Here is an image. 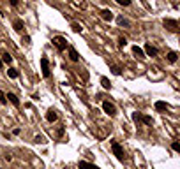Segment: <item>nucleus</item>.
<instances>
[{
	"mask_svg": "<svg viewBox=\"0 0 180 169\" xmlns=\"http://www.w3.org/2000/svg\"><path fill=\"white\" fill-rule=\"evenodd\" d=\"M111 150H113L115 157H117L120 162H124V160H125V152H124V148H122V145H120V143L111 141Z\"/></svg>",
	"mask_w": 180,
	"mask_h": 169,
	"instance_id": "1",
	"label": "nucleus"
},
{
	"mask_svg": "<svg viewBox=\"0 0 180 169\" xmlns=\"http://www.w3.org/2000/svg\"><path fill=\"white\" fill-rule=\"evenodd\" d=\"M53 44H55V48H57L58 51H65V49H67V39L62 37V35L53 37Z\"/></svg>",
	"mask_w": 180,
	"mask_h": 169,
	"instance_id": "2",
	"label": "nucleus"
},
{
	"mask_svg": "<svg viewBox=\"0 0 180 169\" xmlns=\"http://www.w3.org/2000/svg\"><path fill=\"white\" fill-rule=\"evenodd\" d=\"M163 25H164V28H168L170 32H179V21H177V19L166 18V19L163 21Z\"/></svg>",
	"mask_w": 180,
	"mask_h": 169,
	"instance_id": "3",
	"label": "nucleus"
},
{
	"mask_svg": "<svg viewBox=\"0 0 180 169\" xmlns=\"http://www.w3.org/2000/svg\"><path fill=\"white\" fill-rule=\"evenodd\" d=\"M41 71H42V78H49L51 76V71H49V60L46 56L41 58Z\"/></svg>",
	"mask_w": 180,
	"mask_h": 169,
	"instance_id": "4",
	"label": "nucleus"
},
{
	"mask_svg": "<svg viewBox=\"0 0 180 169\" xmlns=\"http://www.w3.org/2000/svg\"><path fill=\"white\" fill-rule=\"evenodd\" d=\"M103 111H104L106 115H110V116H115V115H117V108H115L111 102H108V101L103 102Z\"/></svg>",
	"mask_w": 180,
	"mask_h": 169,
	"instance_id": "5",
	"label": "nucleus"
},
{
	"mask_svg": "<svg viewBox=\"0 0 180 169\" xmlns=\"http://www.w3.org/2000/svg\"><path fill=\"white\" fill-rule=\"evenodd\" d=\"M157 48H154L152 44H145V55L147 56H157Z\"/></svg>",
	"mask_w": 180,
	"mask_h": 169,
	"instance_id": "6",
	"label": "nucleus"
},
{
	"mask_svg": "<svg viewBox=\"0 0 180 169\" xmlns=\"http://www.w3.org/2000/svg\"><path fill=\"white\" fill-rule=\"evenodd\" d=\"M57 118H58L57 111H55L53 108H49V109H48V113H46V120H48L49 123H53V122H57Z\"/></svg>",
	"mask_w": 180,
	"mask_h": 169,
	"instance_id": "7",
	"label": "nucleus"
},
{
	"mask_svg": "<svg viewBox=\"0 0 180 169\" xmlns=\"http://www.w3.org/2000/svg\"><path fill=\"white\" fill-rule=\"evenodd\" d=\"M101 18H103L104 21H111L115 16H113V11H110V9H103V11H101Z\"/></svg>",
	"mask_w": 180,
	"mask_h": 169,
	"instance_id": "8",
	"label": "nucleus"
},
{
	"mask_svg": "<svg viewBox=\"0 0 180 169\" xmlns=\"http://www.w3.org/2000/svg\"><path fill=\"white\" fill-rule=\"evenodd\" d=\"M5 97H7V101H9L14 108H19V99H18L14 93H11V92H9V93H5Z\"/></svg>",
	"mask_w": 180,
	"mask_h": 169,
	"instance_id": "9",
	"label": "nucleus"
},
{
	"mask_svg": "<svg viewBox=\"0 0 180 169\" xmlns=\"http://www.w3.org/2000/svg\"><path fill=\"white\" fill-rule=\"evenodd\" d=\"M67 51H69V58H71L72 62H78V60H80V53H78L72 46H69V48H67Z\"/></svg>",
	"mask_w": 180,
	"mask_h": 169,
	"instance_id": "10",
	"label": "nucleus"
},
{
	"mask_svg": "<svg viewBox=\"0 0 180 169\" xmlns=\"http://www.w3.org/2000/svg\"><path fill=\"white\" fill-rule=\"evenodd\" d=\"M78 168L80 169H99L95 164H90V162H87V160H80V162H78Z\"/></svg>",
	"mask_w": 180,
	"mask_h": 169,
	"instance_id": "11",
	"label": "nucleus"
},
{
	"mask_svg": "<svg viewBox=\"0 0 180 169\" xmlns=\"http://www.w3.org/2000/svg\"><path fill=\"white\" fill-rule=\"evenodd\" d=\"M14 30L16 32H23V28H25V23H23V19H14Z\"/></svg>",
	"mask_w": 180,
	"mask_h": 169,
	"instance_id": "12",
	"label": "nucleus"
},
{
	"mask_svg": "<svg viewBox=\"0 0 180 169\" xmlns=\"http://www.w3.org/2000/svg\"><path fill=\"white\" fill-rule=\"evenodd\" d=\"M133 53H134L136 58H145V51L141 48H138V46H133Z\"/></svg>",
	"mask_w": 180,
	"mask_h": 169,
	"instance_id": "13",
	"label": "nucleus"
},
{
	"mask_svg": "<svg viewBox=\"0 0 180 169\" xmlns=\"http://www.w3.org/2000/svg\"><path fill=\"white\" fill-rule=\"evenodd\" d=\"M7 76H9L11 79H16V78L19 76V71L14 69V67H9V69H7Z\"/></svg>",
	"mask_w": 180,
	"mask_h": 169,
	"instance_id": "14",
	"label": "nucleus"
},
{
	"mask_svg": "<svg viewBox=\"0 0 180 169\" xmlns=\"http://www.w3.org/2000/svg\"><path fill=\"white\" fill-rule=\"evenodd\" d=\"M166 56H168V62H170V63H175V62L179 60V55H177L175 51H170V53H168Z\"/></svg>",
	"mask_w": 180,
	"mask_h": 169,
	"instance_id": "15",
	"label": "nucleus"
},
{
	"mask_svg": "<svg viewBox=\"0 0 180 169\" xmlns=\"http://www.w3.org/2000/svg\"><path fill=\"white\" fill-rule=\"evenodd\" d=\"M101 85H103V88H106V90H111V81L108 79V78H101Z\"/></svg>",
	"mask_w": 180,
	"mask_h": 169,
	"instance_id": "16",
	"label": "nucleus"
},
{
	"mask_svg": "<svg viewBox=\"0 0 180 169\" xmlns=\"http://www.w3.org/2000/svg\"><path fill=\"white\" fill-rule=\"evenodd\" d=\"M156 109H157V111H166V109H168V104L163 102V101H157V102H156Z\"/></svg>",
	"mask_w": 180,
	"mask_h": 169,
	"instance_id": "17",
	"label": "nucleus"
},
{
	"mask_svg": "<svg viewBox=\"0 0 180 169\" xmlns=\"http://www.w3.org/2000/svg\"><path fill=\"white\" fill-rule=\"evenodd\" d=\"M141 122H143L145 125H154V120H152V116H148V115H141Z\"/></svg>",
	"mask_w": 180,
	"mask_h": 169,
	"instance_id": "18",
	"label": "nucleus"
},
{
	"mask_svg": "<svg viewBox=\"0 0 180 169\" xmlns=\"http://www.w3.org/2000/svg\"><path fill=\"white\" fill-rule=\"evenodd\" d=\"M117 23H118L120 26H129V21H127L124 16H118V18H117Z\"/></svg>",
	"mask_w": 180,
	"mask_h": 169,
	"instance_id": "19",
	"label": "nucleus"
},
{
	"mask_svg": "<svg viewBox=\"0 0 180 169\" xmlns=\"http://www.w3.org/2000/svg\"><path fill=\"white\" fill-rule=\"evenodd\" d=\"M2 62H4V63H11V62H12V56H11L9 53H4V55H2Z\"/></svg>",
	"mask_w": 180,
	"mask_h": 169,
	"instance_id": "20",
	"label": "nucleus"
},
{
	"mask_svg": "<svg viewBox=\"0 0 180 169\" xmlns=\"http://www.w3.org/2000/svg\"><path fill=\"white\" fill-rule=\"evenodd\" d=\"M133 122H134V123H140V122H141V113H138V111L133 113Z\"/></svg>",
	"mask_w": 180,
	"mask_h": 169,
	"instance_id": "21",
	"label": "nucleus"
},
{
	"mask_svg": "<svg viewBox=\"0 0 180 169\" xmlns=\"http://www.w3.org/2000/svg\"><path fill=\"white\" fill-rule=\"evenodd\" d=\"M34 143H46V138L41 136V134H37V136L34 138Z\"/></svg>",
	"mask_w": 180,
	"mask_h": 169,
	"instance_id": "22",
	"label": "nucleus"
},
{
	"mask_svg": "<svg viewBox=\"0 0 180 169\" xmlns=\"http://www.w3.org/2000/svg\"><path fill=\"white\" fill-rule=\"evenodd\" d=\"M71 26H72V30H74L76 34H80V32H81V25H80V23H72Z\"/></svg>",
	"mask_w": 180,
	"mask_h": 169,
	"instance_id": "23",
	"label": "nucleus"
},
{
	"mask_svg": "<svg viewBox=\"0 0 180 169\" xmlns=\"http://www.w3.org/2000/svg\"><path fill=\"white\" fill-rule=\"evenodd\" d=\"M118 5H124V7H127V5H131V0H115Z\"/></svg>",
	"mask_w": 180,
	"mask_h": 169,
	"instance_id": "24",
	"label": "nucleus"
},
{
	"mask_svg": "<svg viewBox=\"0 0 180 169\" xmlns=\"http://www.w3.org/2000/svg\"><path fill=\"white\" fill-rule=\"evenodd\" d=\"M125 44H127V39H125V37H118V46H120V48H124Z\"/></svg>",
	"mask_w": 180,
	"mask_h": 169,
	"instance_id": "25",
	"label": "nucleus"
},
{
	"mask_svg": "<svg viewBox=\"0 0 180 169\" xmlns=\"http://www.w3.org/2000/svg\"><path fill=\"white\" fill-rule=\"evenodd\" d=\"M0 104H7V97H5V93L0 90Z\"/></svg>",
	"mask_w": 180,
	"mask_h": 169,
	"instance_id": "26",
	"label": "nucleus"
},
{
	"mask_svg": "<svg viewBox=\"0 0 180 169\" xmlns=\"http://www.w3.org/2000/svg\"><path fill=\"white\" fill-rule=\"evenodd\" d=\"M171 148H173L175 152H180V145H179V141H173V143H171Z\"/></svg>",
	"mask_w": 180,
	"mask_h": 169,
	"instance_id": "27",
	"label": "nucleus"
},
{
	"mask_svg": "<svg viewBox=\"0 0 180 169\" xmlns=\"http://www.w3.org/2000/svg\"><path fill=\"white\" fill-rule=\"evenodd\" d=\"M111 72H113L115 76H118V74H120V67H117V65H113V67H111Z\"/></svg>",
	"mask_w": 180,
	"mask_h": 169,
	"instance_id": "28",
	"label": "nucleus"
},
{
	"mask_svg": "<svg viewBox=\"0 0 180 169\" xmlns=\"http://www.w3.org/2000/svg\"><path fill=\"white\" fill-rule=\"evenodd\" d=\"M64 134H65V129H64V127H60V129L57 130V136H58V138H62Z\"/></svg>",
	"mask_w": 180,
	"mask_h": 169,
	"instance_id": "29",
	"label": "nucleus"
},
{
	"mask_svg": "<svg viewBox=\"0 0 180 169\" xmlns=\"http://www.w3.org/2000/svg\"><path fill=\"white\" fill-rule=\"evenodd\" d=\"M9 4H11V5H12V7H16V5H18V4H19V0H9Z\"/></svg>",
	"mask_w": 180,
	"mask_h": 169,
	"instance_id": "30",
	"label": "nucleus"
},
{
	"mask_svg": "<svg viewBox=\"0 0 180 169\" xmlns=\"http://www.w3.org/2000/svg\"><path fill=\"white\" fill-rule=\"evenodd\" d=\"M23 42H27V44H30V37L27 35V37H23Z\"/></svg>",
	"mask_w": 180,
	"mask_h": 169,
	"instance_id": "31",
	"label": "nucleus"
},
{
	"mask_svg": "<svg viewBox=\"0 0 180 169\" xmlns=\"http://www.w3.org/2000/svg\"><path fill=\"white\" fill-rule=\"evenodd\" d=\"M2 65H4V62H2V58H0V69H2Z\"/></svg>",
	"mask_w": 180,
	"mask_h": 169,
	"instance_id": "32",
	"label": "nucleus"
}]
</instances>
